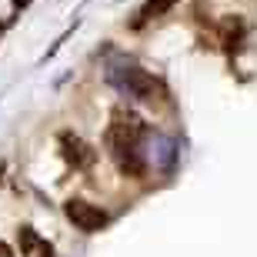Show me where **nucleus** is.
Here are the masks:
<instances>
[{
  "instance_id": "3",
  "label": "nucleus",
  "mask_w": 257,
  "mask_h": 257,
  "mask_svg": "<svg viewBox=\"0 0 257 257\" xmlns=\"http://www.w3.org/2000/svg\"><path fill=\"white\" fill-rule=\"evenodd\" d=\"M110 80H114L127 97H137V100H154V94H157V80H154L147 70H141V67L110 70Z\"/></svg>"
},
{
  "instance_id": "6",
  "label": "nucleus",
  "mask_w": 257,
  "mask_h": 257,
  "mask_svg": "<svg viewBox=\"0 0 257 257\" xmlns=\"http://www.w3.org/2000/svg\"><path fill=\"white\" fill-rule=\"evenodd\" d=\"M174 4H177V0H147V4L137 10V24H147V20H154V17H164L167 10H174Z\"/></svg>"
},
{
  "instance_id": "1",
  "label": "nucleus",
  "mask_w": 257,
  "mask_h": 257,
  "mask_svg": "<svg viewBox=\"0 0 257 257\" xmlns=\"http://www.w3.org/2000/svg\"><path fill=\"white\" fill-rule=\"evenodd\" d=\"M144 134H147V127H144L141 117L124 110V107H117L114 114H110V127H107V147H110V154L137 151Z\"/></svg>"
},
{
  "instance_id": "9",
  "label": "nucleus",
  "mask_w": 257,
  "mask_h": 257,
  "mask_svg": "<svg viewBox=\"0 0 257 257\" xmlns=\"http://www.w3.org/2000/svg\"><path fill=\"white\" fill-rule=\"evenodd\" d=\"M27 4H30V0H14V7H17V10H24Z\"/></svg>"
},
{
  "instance_id": "4",
  "label": "nucleus",
  "mask_w": 257,
  "mask_h": 257,
  "mask_svg": "<svg viewBox=\"0 0 257 257\" xmlns=\"http://www.w3.org/2000/svg\"><path fill=\"white\" fill-rule=\"evenodd\" d=\"M60 144H64V157L74 164V167H87V164L94 161V151H90L84 141H77V137H60Z\"/></svg>"
},
{
  "instance_id": "5",
  "label": "nucleus",
  "mask_w": 257,
  "mask_h": 257,
  "mask_svg": "<svg viewBox=\"0 0 257 257\" xmlns=\"http://www.w3.org/2000/svg\"><path fill=\"white\" fill-rule=\"evenodd\" d=\"M114 161L120 167V174H127V177H144V171H147L141 151H120V154H114Z\"/></svg>"
},
{
  "instance_id": "2",
  "label": "nucleus",
  "mask_w": 257,
  "mask_h": 257,
  "mask_svg": "<svg viewBox=\"0 0 257 257\" xmlns=\"http://www.w3.org/2000/svg\"><path fill=\"white\" fill-rule=\"evenodd\" d=\"M64 214H67V220H70L77 230H84V234H97V230L107 227V210H100L97 204H90V200H84V197H70L64 204Z\"/></svg>"
},
{
  "instance_id": "8",
  "label": "nucleus",
  "mask_w": 257,
  "mask_h": 257,
  "mask_svg": "<svg viewBox=\"0 0 257 257\" xmlns=\"http://www.w3.org/2000/svg\"><path fill=\"white\" fill-rule=\"evenodd\" d=\"M0 257H14V250H10L7 244H0Z\"/></svg>"
},
{
  "instance_id": "7",
  "label": "nucleus",
  "mask_w": 257,
  "mask_h": 257,
  "mask_svg": "<svg viewBox=\"0 0 257 257\" xmlns=\"http://www.w3.org/2000/svg\"><path fill=\"white\" fill-rule=\"evenodd\" d=\"M37 244L40 240H37V234H34V227H20V254H30Z\"/></svg>"
},
{
  "instance_id": "10",
  "label": "nucleus",
  "mask_w": 257,
  "mask_h": 257,
  "mask_svg": "<svg viewBox=\"0 0 257 257\" xmlns=\"http://www.w3.org/2000/svg\"><path fill=\"white\" fill-rule=\"evenodd\" d=\"M0 30H4V27H0Z\"/></svg>"
}]
</instances>
